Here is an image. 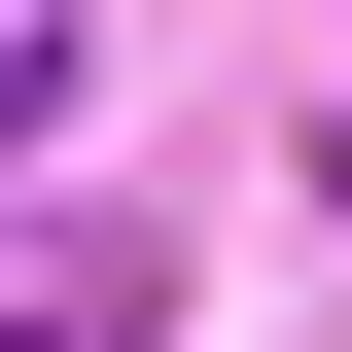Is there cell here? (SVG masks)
I'll use <instances>...</instances> for the list:
<instances>
[{
    "label": "cell",
    "mask_w": 352,
    "mask_h": 352,
    "mask_svg": "<svg viewBox=\"0 0 352 352\" xmlns=\"http://www.w3.org/2000/svg\"><path fill=\"white\" fill-rule=\"evenodd\" d=\"M36 106H71V36H36V0H0V141H36Z\"/></svg>",
    "instance_id": "cell-2"
},
{
    "label": "cell",
    "mask_w": 352,
    "mask_h": 352,
    "mask_svg": "<svg viewBox=\"0 0 352 352\" xmlns=\"http://www.w3.org/2000/svg\"><path fill=\"white\" fill-rule=\"evenodd\" d=\"M0 352H141V247H106V212H36V247H0Z\"/></svg>",
    "instance_id": "cell-1"
},
{
    "label": "cell",
    "mask_w": 352,
    "mask_h": 352,
    "mask_svg": "<svg viewBox=\"0 0 352 352\" xmlns=\"http://www.w3.org/2000/svg\"><path fill=\"white\" fill-rule=\"evenodd\" d=\"M317 176H352V106H317Z\"/></svg>",
    "instance_id": "cell-3"
}]
</instances>
